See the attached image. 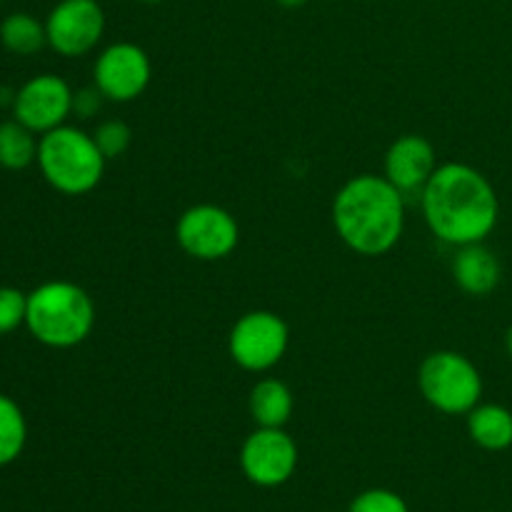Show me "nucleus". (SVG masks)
Instances as JSON below:
<instances>
[{"instance_id": "f257e3e1", "label": "nucleus", "mask_w": 512, "mask_h": 512, "mask_svg": "<svg viewBox=\"0 0 512 512\" xmlns=\"http://www.w3.org/2000/svg\"><path fill=\"white\" fill-rule=\"evenodd\" d=\"M420 205L435 238L455 248L485 243L500 218L493 183L465 163L438 165L420 193Z\"/></svg>"}, {"instance_id": "f03ea898", "label": "nucleus", "mask_w": 512, "mask_h": 512, "mask_svg": "<svg viewBox=\"0 0 512 512\" xmlns=\"http://www.w3.org/2000/svg\"><path fill=\"white\" fill-rule=\"evenodd\" d=\"M333 225L358 255H385L405 228V198L388 178L363 173L350 178L333 200Z\"/></svg>"}, {"instance_id": "7ed1b4c3", "label": "nucleus", "mask_w": 512, "mask_h": 512, "mask_svg": "<svg viewBox=\"0 0 512 512\" xmlns=\"http://www.w3.org/2000/svg\"><path fill=\"white\" fill-rule=\"evenodd\" d=\"M95 325L93 298L70 280H48L28 293L25 328L48 348H75Z\"/></svg>"}, {"instance_id": "20e7f679", "label": "nucleus", "mask_w": 512, "mask_h": 512, "mask_svg": "<svg viewBox=\"0 0 512 512\" xmlns=\"http://www.w3.org/2000/svg\"><path fill=\"white\" fill-rule=\"evenodd\" d=\"M105 155L93 135L73 125H60L40 135L38 168L50 188L63 195H85L98 188L105 173Z\"/></svg>"}, {"instance_id": "39448f33", "label": "nucleus", "mask_w": 512, "mask_h": 512, "mask_svg": "<svg viewBox=\"0 0 512 512\" xmlns=\"http://www.w3.org/2000/svg\"><path fill=\"white\" fill-rule=\"evenodd\" d=\"M423 398L445 415H468L483 398V375L470 358L455 350H438L418 370Z\"/></svg>"}, {"instance_id": "423d86ee", "label": "nucleus", "mask_w": 512, "mask_h": 512, "mask_svg": "<svg viewBox=\"0 0 512 512\" xmlns=\"http://www.w3.org/2000/svg\"><path fill=\"white\" fill-rule=\"evenodd\" d=\"M290 330L280 315L270 310H250L233 325L228 338L230 358L250 373H263L283 360Z\"/></svg>"}, {"instance_id": "0eeeda50", "label": "nucleus", "mask_w": 512, "mask_h": 512, "mask_svg": "<svg viewBox=\"0 0 512 512\" xmlns=\"http://www.w3.org/2000/svg\"><path fill=\"white\" fill-rule=\"evenodd\" d=\"M178 245L195 260H223L238 248V220L220 205L200 203L185 210L175 225Z\"/></svg>"}, {"instance_id": "6e6552de", "label": "nucleus", "mask_w": 512, "mask_h": 512, "mask_svg": "<svg viewBox=\"0 0 512 512\" xmlns=\"http://www.w3.org/2000/svg\"><path fill=\"white\" fill-rule=\"evenodd\" d=\"M240 468L258 488H278L295 475L298 445L283 428H258L240 448Z\"/></svg>"}, {"instance_id": "1a4fd4ad", "label": "nucleus", "mask_w": 512, "mask_h": 512, "mask_svg": "<svg viewBox=\"0 0 512 512\" xmlns=\"http://www.w3.org/2000/svg\"><path fill=\"white\" fill-rule=\"evenodd\" d=\"M48 45L63 58H80L100 43L105 13L98 0H60L45 20Z\"/></svg>"}, {"instance_id": "9d476101", "label": "nucleus", "mask_w": 512, "mask_h": 512, "mask_svg": "<svg viewBox=\"0 0 512 512\" xmlns=\"http://www.w3.org/2000/svg\"><path fill=\"white\" fill-rule=\"evenodd\" d=\"M73 95L63 78L53 73H40L15 90L13 115L35 135H45L65 125V120L70 118Z\"/></svg>"}, {"instance_id": "9b49d317", "label": "nucleus", "mask_w": 512, "mask_h": 512, "mask_svg": "<svg viewBox=\"0 0 512 512\" xmlns=\"http://www.w3.org/2000/svg\"><path fill=\"white\" fill-rule=\"evenodd\" d=\"M153 75L148 53L135 43H113L98 55L93 68L95 88L105 100L130 103L145 93Z\"/></svg>"}, {"instance_id": "f8f14e48", "label": "nucleus", "mask_w": 512, "mask_h": 512, "mask_svg": "<svg viewBox=\"0 0 512 512\" xmlns=\"http://www.w3.org/2000/svg\"><path fill=\"white\" fill-rule=\"evenodd\" d=\"M435 168H438L435 150L423 135H400L385 153V178L403 193V198L408 195L420 198Z\"/></svg>"}, {"instance_id": "ddd939ff", "label": "nucleus", "mask_w": 512, "mask_h": 512, "mask_svg": "<svg viewBox=\"0 0 512 512\" xmlns=\"http://www.w3.org/2000/svg\"><path fill=\"white\" fill-rule=\"evenodd\" d=\"M453 278L463 293L485 298L493 293L503 278V265L498 255L485 243H470L458 248V255L453 260Z\"/></svg>"}, {"instance_id": "4468645a", "label": "nucleus", "mask_w": 512, "mask_h": 512, "mask_svg": "<svg viewBox=\"0 0 512 512\" xmlns=\"http://www.w3.org/2000/svg\"><path fill=\"white\" fill-rule=\"evenodd\" d=\"M468 433L483 450L503 453L512 448V410L498 403L475 405L468 413Z\"/></svg>"}, {"instance_id": "2eb2a0df", "label": "nucleus", "mask_w": 512, "mask_h": 512, "mask_svg": "<svg viewBox=\"0 0 512 512\" xmlns=\"http://www.w3.org/2000/svg\"><path fill=\"white\" fill-rule=\"evenodd\" d=\"M293 393L285 383L265 378L250 390V415L258 428H285L293 415Z\"/></svg>"}, {"instance_id": "dca6fc26", "label": "nucleus", "mask_w": 512, "mask_h": 512, "mask_svg": "<svg viewBox=\"0 0 512 512\" xmlns=\"http://www.w3.org/2000/svg\"><path fill=\"white\" fill-rule=\"evenodd\" d=\"M40 140L30 128L18 120L0 123V168L25 170L28 165L38 163Z\"/></svg>"}, {"instance_id": "f3484780", "label": "nucleus", "mask_w": 512, "mask_h": 512, "mask_svg": "<svg viewBox=\"0 0 512 512\" xmlns=\"http://www.w3.org/2000/svg\"><path fill=\"white\" fill-rule=\"evenodd\" d=\"M0 43L13 55H35L48 45L45 23L28 13H13L0 23Z\"/></svg>"}, {"instance_id": "a211bd4d", "label": "nucleus", "mask_w": 512, "mask_h": 512, "mask_svg": "<svg viewBox=\"0 0 512 512\" xmlns=\"http://www.w3.org/2000/svg\"><path fill=\"white\" fill-rule=\"evenodd\" d=\"M28 443V420L13 398L0 393V468L15 463Z\"/></svg>"}, {"instance_id": "6ab92c4d", "label": "nucleus", "mask_w": 512, "mask_h": 512, "mask_svg": "<svg viewBox=\"0 0 512 512\" xmlns=\"http://www.w3.org/2000/svg\"><path fill=\"white\" fill-rule=\"evenodd\" d=\"M25 315H28V293L0 285V335L15 333L20 325H25Z\"/></svg>"}, {"instance_id": "aec40b11", "label": "nucleus", "mask_w": 512, "mask_h": 512, "mask_svg": "<svg viewBox=\"0 0 512 512\" xmlns=\"http://www.w3.org/2000/svg\"><path fill=\"white\" fill-rule=\"evenodd\" d=\"M93 138L95 143H98L100 153L105 155V160H113V158H120V155L130 148L133 130H130L123 120H105V123L98 125Z\"/></svg>"}, {"instance_id": "412c9836", "label": "nucleus", "mask_w": 512, "mask_h": 512, "mask_svg": "<svg viewBox=\"0 0 512 512\" xmlns=\"http://www.w3.org/2000/svg\"><path fill=\"white\" fill-rule=\"evenodd\" d=\"M348 512H410L408 503L398 493L385 488H373L353 498Z\"/></svg>"}, {"instance_id": "4be33fe9", "label": "nucleus", "mask_w": 512, "mask_h": 512, "mask_svg": "<svg viewBox=\"0 0 512 512\" xmlns=\"http://www.w3.org/2000/svg\"><path fill=\"white\" fill-rule=\"evenodd\" d=\"M103 98H105V95L100 93L98 88L80 90V93L73 95V113H78L80 118H90V115L98 113L100 100H103Z\"/></svg>"}, {"instance_id": "5701e85b", "label": "nucleus", "mask_w": 512, "mask_h": 512, "mask_svg": "<svg viewBox=\"0 0 512 512\" xmlns=\"http://www.w3.org/2000/svg\"><path fill=\"white\" fill-rule=\"evenodd\" d=\"M278 3L283 5V8H303L308 0H278Z\"/></svg>"}, {"instance_id": "b1692460", "label": "nucleus", "mask_w": 512, "mask_h": 512, "mask_svg": "<svg viewBox=\"0 0 512 512\" xmlns=\"http://www.w3.org/2000/svg\"><path fill=\"white\" fill-rule=\"evenodd\" d=\"M505 345H508V353H510V358H512V325H510L508 335H505Z\"/></svg>"}, {"instance_id": "393cba45", "label": "nucleus", "mask_w": 512, "mask_h": 512, "mask_svg": "<svg viewBox=\"0 0 512 512\" xmlns=\"http://www.w3.org/2000/svg\"><path fill=\"white\" fill-rule=\"evenodd\" d=\"M140 3H165V0H140Z\"/></svg>"}]
</instances>
